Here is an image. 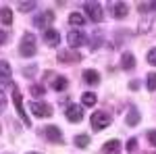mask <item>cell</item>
<instances>
[{"mask_svg": "<svg viewBox=\"0 0 156 154\" xmlns=\"http://www.w3.org/2000/svg\"><path fill=\"white\" fill-rule=\"evenodd\" d=\"M19 52H21V56H25V59H29V56L36 54V38L31 36V34H25L23 36L21 46H19Z\"/></svg>", "mask_w": 156, "mask_h": 154, "instance_id": "obj_1", "label": "cell"}, {"mask_svg": "<svg viewBox=\"0 0 156 154\" xmlns=\"http://www.w3.org/2000/svg\"><path fill=\"white\" fill-rule=\"evenodd\" d=\"M90 121H92V129L94 131H102V129H106L108 125H110V117H108L104 110H96Z\"/></svg>", "mask_w": 156, "mask_h": 154, "instance_id": "obj_2", "label": "cell"}, {"mask_svg": "<svg viewBox=\"0 0 156 154\" xmlns=\"http://www.w3.org/2000/svg\"><path fill=\"white\" fill-rule=\"evenodd\" d=\"M83 9H85V13L90 15V19H92L94 23H100V21H102V17H104V11H102V6H100L98 2H85Z\"/></svg>", "mask_w": 156, "mask_h": 154, "instance_id": "obj_3", "label": "cell"}, {"mask_svg": "<svg viewBox=\"0 0 156 154\" xmlns=\"http://www.w3.org/2000/svg\"><path fill=\"white\" fill-rule=\"evenodd\" d=\"M12 102H15V110H17V115L21 117V121H23L25 125H31V123H29V117L25 115V110H23V96H21L19 90L12 92Z\"/></svg>", "mask_w": 156, "mask_h": 154, "instance_id": "obj_4", "label": "cell"}, {"mask_svg": "<svg viewBox=\"0 0 156 154\" xmlns=\"http://www.w3.org/2000/svg\"><path fill=\"white\" fill-rule=\"evenodd\" d=\"M65 117L69 119L71 123H79V121L83 119V106H79V104H69V106L65 108Z\"/></svg>", "mask_w": 156, "mask_h": 154, "instance_id": "obj_5", "label": "cell"}, {"mask_svg": "<svg viewBox=\"0 0 156 154\" xmlns=\"http://www.w3.org/2000/svg\"><path fill=\"white\" fill-rule=\"evenodd\" d=\"M67 42H69V46H73V48L83 46V44H85V34H83V31L73 29V31H69V34H67Z\"/></svg>", "mask_w": 156, "mask_h": 154, "instance_id": "obj_6", "label": "cell"}, {"mask_svg": "<svg viewBox=\"0 0 156 154\" xmlns=\"http://www.w3.org/2000/svg\"><path fill=\"white\" fill-rule=\"evenodd\" d=\"M31 113L36 115V117H50L52 115V106L46 104V102H31Z\"/></svg>", "mask_w": 156, "mask_h": 154, "instance_id": "obj_7", "label": "cell"}, {"mask_svg": "<svg viewBox=\"0 0 156 154\" xmlns=\"http://www.w3.org/2000/svg\"><path fill=\"white\" fill-rule=\"evenodd\" d=\"M44 40H46V44L48 46H58L60 44V36L56 29H52V27H48L46 31H44Z\"/></svg>", "mask_w": 156, "mask_h": 154, "instance_id": "obj_8", "label": "cell"}, {"mask_svg": "<svg viewBox=\"0 0 156 154\" xmlns=\"http://www.w3.org/2000/svg\"><path fill=\"white\" fill-rule=\"evenodd\" d=\"M46 138L54 144H62V133H60V129L54 127V125H48V127H46Z\"/></svg>", "mask_w": 156, "mask_h": 154, "instance_id": "obj_9", "label": "cell"}, {"mask_svg": "<svg viewBox=\"0 0 156 154\" xmlns=\"http://www.w3.org/2000/svg\"><path fill=\"white\" fill-rule=\"evenodd\" d=\"M121 152V142L119 140H108L102 148V154H119Z\"/></svg>", "mask_w": 156, "mask_h": 154, "instance_id": "obj_10", "label": "cell"}, {"mask_svg": "<svg viewBox=\"0 0 156 154\" xmlns=\"http://www.w3.org/2000/svg\"><path fill=\"white\" fill-rule=\"evenodd\" d=\"M127 13H129V6H127L125 2H117V4H112V15H115L117 19L127 17Z\"/></svg>", "mask_w": 156, "mask_h": 154, "instance_id": "obj_11", "label": "cell"}, {"mask_svg": "<svg viewBox=\"0 0 156 154\" xmlns=\"http://www.w3.org/2000/svg\"><path fill=\"white\" fill-rule=\"evenodd\" d=\"M11 65L6 63V60H0V79L6 83H11Z\"/></svg>", "mask_w": 156, "mask_h": 154, "instance_id": "obj_12", "label": "cell"}, {"mask_svg": "<svg viewBox=\"0 0 156 154\" xmlns=\"http://www.w3.org/2000/svg\"><path fill=\"white\" fill-rule=\"evenodd\" d=\"M79 54L77 52H60L58 54V63H79Z\"/></svg>", "mask_w": 156, "mask_h": 154, "instance_id": "obj_13", "label": "cell"}, {"mask_svg": "<svg viewBox=\"0 0 156 154\" xmlns=\"http://www.w3.org/2000/svg\"><path fill=\"white\" fill-rule=\"evenodd\" d=\"M121 67H123V69H133V67H135V56H133L131 52H125V54L121 56Z\"/></svg>", "mask_w": 156, "mask_h": 154, "instance_id": "obj_14", "label": "cell"}, {"mask_svg": "<svg viewBox=\"0 0 156 154\" xmlns=\"http://www.w3.org/2000/svg\"><path fill=\"white\" fill-rule=\"evenodd\" d=\"M83 79L90 83V85H96V83L100 81V75H98L94 69H87V71H83Z\"/></svg>", "mask_w": 156, "mask_h": 154, "instance_id": "obj_15", "label": "cell"}, {"mask_svg": "<svg viewBox=\"0 0 156 154\" xmlns=\"http://www.w3.org/2000/svg\"><path fill=\"white\" fill-rule=\"evenodd\" d=\"M52 19H54V13H52V11H46L42 17H37V19H36V25H37V27H44V25L50 23Z\"/></svg>", "mask_w": 156, "mask_h": 154, "instance_id": "obj_16", "label": "cell"}, {"mask_svg": "<svg viewBox=\"0 0 156 154\" xmlns=\"http://www.w3.org/2000/svg\"><path fill=\"white\" fill-rule=\"evenodd\" d=\"M69 23L75 25V27H81V25L85 23V19H83L81 13H71V15H69Z\"/></svg>", "mask_w": 156, "mask_h": 154, "instance_id": "obj_17", "label": "cell"}, {"mask_svg": "<svg viewBox=\"0 0 156 154\" xmlns=\"http://www.w3.org/2000/svg\"><path fill=\"white\" fill-rule=\"evenodd\" d=\"M137 123H140V110H137V108H131V110H129V113H127V125H137Z\"/></svg>", "mask_w": 156, "mask_h": 154, "instance_id": "obj_18", "label": "cell"}, {"mask_svg": "<svg viewBox=\"0 0 156 154\" xmlns=\"http://www.w3.org/2000/svg\"><path fill=\"white\" fill-rule=\"evenodd\" d=\"M0 21L4 25H11L12 23V11L9 9V6H4L2 11H0Z\"/></svg>", "mask_w": 156, "mask_h": 154, "instance_id": "obj_19", "label": "cell"}, {"mask_svg": "<svg viewBox=\"0 0 156 154\" xmlns=\"http://www.w3.org/2000/svg\"><path fill=\"white\" fill-rule=\"evenodd\" d=\"M52 90H56V92L67 90V77H54V81H52Z\"/></svg>", "mask_w": 156, "mask_h": 154, "instance_id": "obj_20", "label": "cell"}, {"mask_svg": "<svg viewBox=\"0 0 156 154\" xmlns=\"http://www.w3.org/2000/svg\"><path fill=\"white\" fill-rule=\"evenodd\" d=\"M81 102H83V106H94V104H96V94H94V92H85L83 98H81Z\"/></svg>", "mask_w": 156, "mask_h": 154, "instance_id": "obj_21", "label": "cell"}, {"mask_svg": "<svg viewBox=\"0 0 156 154\" xmlns=\"http://www.w3.org/2000/svg\"><path fill=\"white\" fill-rule=\"evenodd\" d=\"M90 144V138L85 135V133H79V135H75V146L77 148H85Z\"/></svg>", "mask_w": 156, "mask_h": 154, "instance_id": "obj_22", "label": "cell"}, {"mask_svg": "<svg viewBox=\"0 0 156 154\" xmlns=\"http://www.w3.org/2000/svg\"><path fill=\"white\" fill-rule=\"evenodd\" d=\"M36 6H37L36 2H19V4H17V9L21 13H29V11H34Z\"/></svg>", "mask_w": 156, "mask_h": 154, "instance_id": "obj_23", "label": "cell"}, {"mask_svg": "<svg viewBox=\"0 0 156 154\" xmlns=\"http://www.w3.org/2000/svg\"><path fill=\"white\" fill-rule=\"evenodd\" d=\"M146 85H148V90H150V92H156V73H150V75H148Z\"/></svg>", "mask_w": 156, "mask_h": 154, "instance_id": "obj_24", "label": "cell"}, {"mask_svg": "<svg viewBox=\"0 0 156 154\" xmlns=\"http://www.w3.org/2000/svg\"><path fill=\"white\" fill-rule=\"evenodd\" d=\"M44 94H46V90H44L42 85H34V88H31V96H37V98H40V96H44Z\"/></svg>", "mask_w": 156, "mask_h": 154, "instance_id": "obj_25", "label": "cell"}, {"mask_svg": "<svg viewBox=\"0 0 156 154\" xmlns=\"http://www.w3.org/2000/svg\"><path fill=\"white\" fill-rule=\"evenodd\" d=\"M148 63H150V65H154V67H156V48H152V50L148 52Z\"/></svg>", "mask_w": 156, "mask_h": 154, "instance_id": "obj_26", "label": "cell"}, {"mask_svg": "<svg viewBox=\"0 0 156 154\" xmlns=\"http://www.w3.org/2000/svg\"><path fill=\"white\" fill-rule=\"evenodd\" d=\"M146 135H148V142L152 144V146H156V129L148 131V133H146Z\"/></svg>", "mask_w": 156, "mask_h": 154, "instance_id": "obj_27", "label": "cell"}, {"mask_svg": "<svg viewBox=\"0 0 156 154\" xmlns=\"http://www.w3.org/2000/svg\"><path fill=\"white\" fill-rule=\"evenodd\" d=\"M135 150H137V142L135 140H129L127 142V152H135Z\"/></svg>", "mask_w": 156, "mask_h": 154, "instance_id": "obj_28", "label": "cell"}, {"mask_svg": "<svg viewBox=\"0 0 156 154\" xmlns=\"http://www.w3.org/2000/svg\"><path fill=\"white\" fill-rule=\"evenodd\" d=\"M2 106H6V96H4V92L0 90V108Z\"/></svg>", "mask_w": 156, "mask_h": 154, "instance_id": "obj_29", "label": "cell"}, {"mask_svg": "<svg viewBox=\"0 0 156 154\" xmlns=\"http://www.w3.org/2000/svg\"><path fill=\"white\" fill-rule=\"evenodd\" d=\"M148 9H150V2H142V4H140V11L142 13H146Z\"/></svg>", "mask_w": 156, "mask_h": 154, "instance_id": "obj_30", "label": "cell"}, {"mask_svg": "<svg viewBox=\"0 0 156 154\" xmlns=\"http://www.w3.org/2000/svg\"><path fill=\"white\" fill-rule=\"evenodd\" d=\"M4 40H6V31H0V44H2Z\"/></svg>", "mask_w": 156, "mask_h": 154, "instance_id": "obj_31", "label": "cell"}, {"mask_svg": "<svg viewBox=\"0 0 156 154\" xmlns=\"http://www.w3.org/2000/svg\"><path fill=\"white\" fill-rule=\"evenodd\" d=\"M150 9H156V2H150Z\"/></svg>", "mask_w": 156, "mask_h": 154, "instance_id": "obj_32", "label": "cell"}, {"mask_svg": "<svg viewBox=\"0 0 156 154\" xmlns=\"http://www.w3.org/2000/svg\"><path fill=\"white\" fill-rule=\"evenodd\" d=\"M29 154H40V152H29Z\"/></svg>", "mask_w": 156, "mask_h": 154, "instance_id": "obj_33", "label": "cell"}]
</instances>
